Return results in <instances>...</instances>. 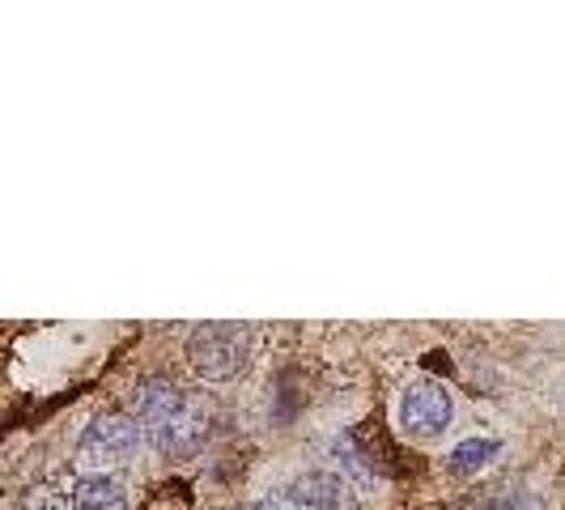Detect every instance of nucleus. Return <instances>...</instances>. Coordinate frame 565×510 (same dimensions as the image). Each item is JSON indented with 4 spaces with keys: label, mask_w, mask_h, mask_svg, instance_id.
Wrapping results in <instances>:
<instances>
[{
    "label": "nucleus",
    "mask_w": 565,
    "mask_h": 510,
    "mask_svg": "<svg viewBox=\"0 0 565 510\" xmlns=\"http://www.w3.org/2000/svg\"><path fill=\"white\" fill-rule=\"evenodd\" d=\"M247 349H252V340H247L243 328L204 323L188 340V366H192V374L209 379V383H230V379H238L247 370Z\"/></svg>",
    "instance_id": "nucleus-2"
},
{
    "label": "nucleus",
    "mask_w": 565,
    "mask_h": 510,
    "mask_svg": "<svg viewBox=\"0 0 565 510\" xmlns=\"http://www.w3.org/2000/svg\"><path fill=\"white\" fill-rule=\"evenodd\" d=\"M455 417L451 392L434 379L422 383H408L404 396H399V434L413 438V443H434L447 434V425Z\"/></svg>",
    "instance_id": "nucleus-3"
},
{
    "label": "nucleus",
    "mask_w": 565,
    "mask_h": 510,
    "mask_svg": "<svg viewBox=\"0 0 565 510\" xmlns=\"http://www.w3.org/2000/svg\"><path fill=\"white\" fill-rule=\"evenodd\" d=\"M489 510H544V498L540 493H510V498L493 502Z\"/></svg>",
    "instance_id": "nucleus-9"
},
{
    "label": "nucleus",
    "mask_w": 565,
    "mask_h": 510,
    "mask_svg": "<svg viewBox=\"0 0 565 510\" xmlns=\"http://www.w3.org/2000/svg\"><path fill=\"white\" fill-rule=\"evenodd\" d=\"M73 510H128V489L115 477H82L73 485Z\"/></svg>",
    "instance_id": "nucleus-7"
},
{
    "label": "nucleus",
    "mask_w": 565,
    "mask_h": 510,
    "mask_svg": "<svg viewBox=\"0 0 565 510\" xmlns=\"http://www.w3.org/2000/svg\"><path fill=\"white\" fill-rule=\"evenodd\" d=\"M289 498H294L298 507H311V510H358L353 485L344 481L340 472H328V468L302 472L298 481L289 485Z\"/></svg>",
    "instance_id": "nucleus-4"
},
{
    "label": "nucleus",
    "mask_w": 565,
    "mask_h": 510,
    "mask_svg": "<svg viewBox=\"0 0 565 510\" xmlns=\"http://www.w3.org/2000/svg\"><path fill=\"white\" fill-rule=\"evenodd\" d=\"M141 438L145 434L132 413H103L82 429L77 464L89 468V477H107V468H119L141 451Z\"/></svg>",
    "instance_id": "nucleus-1"
},
{
    "label": "nucleus",
    "mask_w": 565,
    "mask_h": 510,
    "mask_svg": "<svg viewBox=\"0 0 565 510\" xmlns=\"http://www.w3.org/2000/svg\"><path fill=\"white\" fill-rule=\"evenodd\" d=\"M183 404H188V396H183L170 379H145L141 387H137L132 417H137V425H141V434H153V429L167 425Z\"/></svg>",
    "instance_id": "nucleus-6"
},
{
    "label": "nucleus",
    "mask_w": 565,
    "mask_h": 510,
    "mask_svg": "<svg viewBox=\"0 0 565 510\" xmlns=\"http://www.w3.org/2000/svg\"><path fill=\"white\" fill-rule=\"evenodd\" d=\"M204 438H209V417L200 413V408H192V400L170 417L167 425H158L153 434H149V443L158 447L162 455H196L200 447H204Z\"/></svg>",
    "instance_id": "nucleus-5"
},
{
    "label": "nucleus",
    "mask_w": 565,
    "mask_h": 510,
    "mask_svg": "<svg viewBox=\"0 0 565 510\" xmlns=\"http://www.w3.org/2000/svg\"><path fill=\"white\" fill-rule=\"evenodd\" d=\"M493 459H498V443H493V438H463L451 451V464H447V468H451L455 477H477Z\"/></svg>",
    "instance_id": "nucleus-8"
},
{
    "label": "nucleus",
    "mask_w": 565,
    "mask_h": 510,
    "mask_svg": "<svg viewBox=\"0 0 565 510\" xmlns=\"http://www.w3.org/2000/svg\"><path fill=\"white\" fill-rule=\"evenodd\" d=\"M22 510H68L64 502H60L52 489H34V493H26V502H22Z\"/></svg>",
    "instance_id": "nucleus-10"
}]
</instances>
